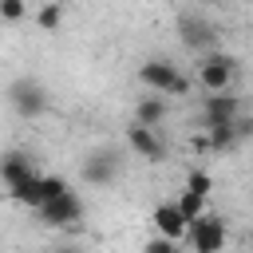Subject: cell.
Here are the masks:
<instances>
[{
	"label": "cell",
	"mask_w": 253,
	"mask_h": 253,
	"mask_svg": "<svg viewBox=\"0 0 253 253\" xmlns=\"http://www.w3.org/2000/svg\"><path fill=\"white\" fill-rule=\"evenodd\" d=\"M174 245H178V241H174V237H166V233H158V237H154V241H146V253H170V249H174Z\"/></svg>",
	"instance_id": "cell-20"
},
{
	"label": "cell",
	"mask_w": 253,
	"mask_h": 253,
	"mask_svg": "<svg viewBox=\"0 0 253 253\" xmlns=\"http://www.w3.org/2000/svg\"><path fill=\"white\" fill-rule=\"evenodd\" d=\"M8 198L20 202V206H28V210H40V206H43V174L36 170V174H28L24 182L8 186Z\"/></svg>",
	"instance_id": "cell-13"
},
{
	"label": "cell",
	"mask_w": 253,
	"mask_h": 253,
	"mask_svg": "<svg viewBox=\"0 0 253 253\" xmlns=\"http://www.w3.org/2000/svg\"><path fill=\"white\" fill-rule=\"evenodd\" d=\"M249 245H253V233H249Z\"/></svg>",
	"instance_id": "cell-22"
},
{
	"label": "cell",
	"mask_w": 253,
	"mask_h": 253,
	"mask_svg": "<svg viewBox=\"0 0 253 253\" xmlns=\"http://www.w3.org/2000/svg\"><path fill=\"white\" fill-rule=\"evenodd\" d=\"M182 241H186L194 253H217V249L225 245V221H221V217H210V213H198L194 221H186Z\"/></svg>",
	"instance_id": "cell-4"
},
{
	"label": "cell",
	"mask_w": 253,
	"mask_h": 253,
	"mask_svg": "<svg viewBox=\"0 0 253 253\" xmlns=\"http://www.w3.org/2000/svg\"><path fill=\"white\" fill-rule=\"evenodd\" d=\"M63 190H67V182H63V178L43 174V202H47V198H55V194H63Z\"/></svg>",
	"instance_id": "cell-19"
},
{
	"label": "cell",
	"mask_w": 253,
	"mask_h": 253,
	"mask_svg": "<svg viewBox=\"0 0 253 253\" xmlns=\"http://www.w3.org/2000/svg\"><path fill=\"white\" fill-rule=\"evenodd\" d=\"M4 99H8V107H12L20 119H40V115H47V107H51V95H47V87H43L36 75H16V79L8 83V91H4Z\"/></svg>",
	"instance_id": "cell-1"
},
{
	"label": "cell",
	"mask_w": 253,
	"mask_h": 253,
	"mask_svg": "<svg viewBox=\"0 0 253 253\" xmlns=\"http://www.w3.org/2000/svg\"><path fill=\"white\" fill-rule=\"evenodd\" d=\"M174 202H178V210H182V217H186V221H194L198 213H206V198H202V194H190V190H182Z\"/></svg>",
	"instance_id": "cell-16"
},
{
	"label": "cell",
	"mask_w": 253,
	"mask_h": 253,
	"mask_svg": "<svg viewBox=\"0 0 253 253\" xmlns=\"http://www.w3.org/2000/svg\"><path fill=\"white\" fill-rule=\"evenodd\" d=\"M241 138H237V130H233V119H217V123H206V138L198 142V146H206V150H213V154H225V150H233Z\"/></svg>",
	"instance_id": "cell-11"
},
{
	"label": "cell",
	"mask_w": 253,
	"mask_h": 253,
	"mask_svg": "<svg viewBox=\"0 0 253 253\" xmlns=\"http://www.w3.org/2000/svg\"><path fill=\"white\" fill-rule=\"evenodd\" d=\"M241 115V99L229 95V91H206L202 99V126L206 123H217V119H237Z\"/></svg>",
	"instance_id": "cell-9"
},
{
	"label": "cell",
	"mask_w": 253,
	"mask_h": 253,
	"mask_svg": "<svg viewBox=\"0 0 253 253\" xmlns=\"http://www.w3.org/2000/svg\"><path fill=\"white\" fill-rule=\"evenodd\" d=\"M138 83L146 91H158V95H186L190 91V79L170 63V59H146L138 67Z\"/></svg>",
	"instance_id": "cell-2"
},
{
	"label": "cell",
	"mask_w": 253,
	"mask_h": 253,
	"mask_svg": "<svg viewBox=\"0 0 253 253\" xmlns=\"http://www.w3.org/2000/svg\"><path fill=\"white\" fill-rule=\"evenodd\" d=\"M186 190H190V194H202V198H210V190H213V178H210V170H190V174H186Z\"/></svg>",
	"instance_id": "cell-17"
},
{
	"label": "cell",
	"mask_w": 253,
	"mask_h": 253,
	"mask_svg": "<svg viewBox=\"0 0 253 253\" xmlns=\"http://www.w3.org/2000/svg\"><path fill=\"white\" fill-rule=\"evenodd\" d=\"M150 221H154V229H158V233H166V237H174V241L182 245L186 217H182L178 202H158V206H154V213H150Z\"/></svg>",
	"instance_id": "cell-10"
},
{
	"label": "cell",
	"mask_w": 253,
	"mask_h": 253,
	"mask_svg": "<svg viewBox=\"0 0 253 253\" xmlns=\"http://www.w3.org/2000/svg\"><path fill=\"white\" fill-rule=\"evenodd\" d=\"M178 40H182V47H190L194 55H206V51L217 47V28H213L206 16H198V12H182V16H178Z\"/></svg>",
	"instance_id": "cell-5"
},
{
	"label": "cell",
	"mask_w": 253,
	"mask_h": 253,
	"mask_svg": "<svg viewBox=\"0 0 253 253\" xmlns=\"http://www.w3.org/2000/svg\"><path fill=\"white\" fill-rule=\"evenodd\" d=\"M59 24H63V0H47L36 12V28L40 32H59Z\"/></svg>",
	"instance_id": "cell-15"
},
{
	"label": "cell",
	"mask_w": 253,
	"mask_h": 253,
	"mask_svg": "<svg viewBox=\"0 0 253 253\" xmlns=\"http://www.w3.org/2000/svg\"><path fill=\"white\" fill-rule=\"evenodd\" d=\"M28 16V4L24 0H0V20L4 24H20Z\"/></svg>",
	"instance_id": "cell-18"
},
{
	"label": "cell",
	"mask_w": 253,
	"mask_h": 253,
	"mask_svg": "<svg viewBox=\"0 0 253 253\" xmlns=\"http://www.w3.org/2000/svg\"><path fill=\"white\" fill-rule=\"evenodd\" d=\"M79 174H83L87 186H111V182L119 178V154H115L111 146H99V150H91V154L83 158Z\"/></svg>",
	"instance_id": "cell-7"
},
{
	"label": "cell",
	"mask_w": 253,
	"mask_h": 253,
	"mask_svg": "<svg viewBox=\"0 0 253 253\" xmlns=\"http://www.w3.org/2000/svg\"><path fill=\"white\" fill-rule=\"evenodd\" d=\"M233 130H237V138H249V134H253V119L237 115V119H233Z\"/></svg>",
	"instance_id": "cell-21"
},
{
	"label": "cell",
	"mask_w": 253,
	"mask_h": 253,
	"mask_svg": "<svg viewBox=\"0 0 253 253\" xmlns=\"http://www.w3.org/2000/svg\"><path fill=\"white\" fill-rule=\"evenodd\" d=\"M126 146H130L134 154H142L146 162H162V158H166V142H162L158 130L146 126V123H130V126H126Z\"/></svg>",
	"instance_id": "cell-8"
},
{
	"label": "cell",
	"mask_w": 253,
	"mask_h": 253,
	"mask_svg": "<svg viewBox=\"0 0 253 253\" xmlns=\"http://www.w3.org/2000/svg\"><path fill=\"white\" fill-rule=\"evenodd\" d=\"M233 75H237V59L229 55V51H206L202 59H198V83L206 87V91H229L233 87Z\"/></svg>",
	"instance_id": "cell-3"
},
{
	"label": "cell",
	"mask_w": 253,
	"mask_h": 253,
	"mask_svg": "<svg viewBox=\"0 0 253 253\" xmlns=\"http://www.w3.org/2000/svg\"><path fill=\"white\" fill-rule=\"evenodd\" d=\"M28 174H36V158H32V154H24V150H8V154H0V182H4V186L24 182Z\"/></svg>",
	"instance_id": "cell-12"
},
{
	"label": "cell",
	"mask_w": 253,
	"mask_h": 253,
	"mask_svg": "<svg viewBox=\"0 0 253 253\" xmlns=\"http://www.w3.org/2000/svg\"><path fill=\"white\" fill-rule=\"evenodd\" d=\"M47 225H75V221H83V198L67 186L63 194H55V198H47L40 210H36Z\"/></svg>",
	"instance_id": "cell-6"
},
{
	"label": "cell",
	"mask_w": 253,
	"mask_h": 253,
	"mask_svg": "<svg viewBox=\"0 0 253 253\" xmlns=\"http://www.w3.org/2000/svg\"><path fill=\"white\" fill-rule=\"evenodd\" d=\"M166 99L158 95V91H150V95H142L138 103H134V123H146V126H158L162 119H166Z\"/></svg>",
	"instance_id": "cell-14"
}]
</instances>
